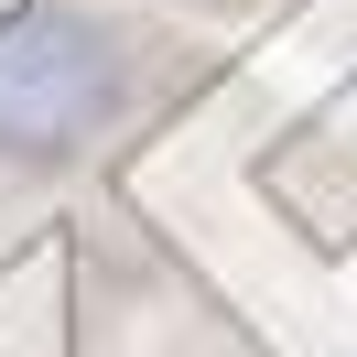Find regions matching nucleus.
Listing matches in <instances>:
<instances>
[{
  "instance_id": "f257e3e1",
  "label": "nucleus",
  "mask_w": 357,
  "mask_h": 357,
  "mask_svg": "<svg viewBox=\"0 0 357 357\" xmlns=\"http://www.w3.org/2000/svg\"><path fill=\"white\" fill-rule=\"evenodd\" d=\"M130 98V54L109 22L66 11V0H22L0 22V162H66L98 141Z\"/></svg>"
}]
</instances>
